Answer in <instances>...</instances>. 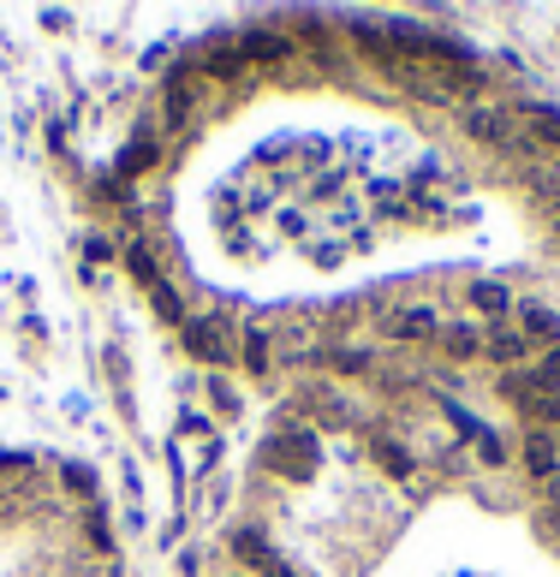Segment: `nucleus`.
<instances>
[{
    "label": "nucleus",
    "instance_id": "nucleus-1",
    "mask_svg": "<svg viewBox=\"0 0 560 577\" xmlns=\"http://www.w3.org/2000/svg\"><path fill=\"white\" fill-rule=\"evenodd\" d=\"M185 346L197 351V358H209V363H220V358H227V346L215 339V328H185Z\"/></svg>",
    "mask_w": 560,
    "mask_h": 577
},
{
    "label": "nucleus",
    "instance_id": "nucleus-2",
    "mask_svg": "<svg viewBox=\"0 0 560 577\" xmlns=\"http://www.w3.org/2000/svg\"><path fill=\"white\" fill-rule=\"evenodd\" d=\"M388 328H394V334H406V339H418V334H430V328H435V316H430V309H400V316H394Z\"/></svg>",
    "mask_w": 560,
    "mask_h": 577
},
{
    "label": "nucleus",
    "instance_id": "nucleus-3",
    "mask_svg": "<svg viewBox=\"0 0 560 577\" xmlns=\"http://www.w3.org/2000/svg\"><path fill=\"white\" fill-rule=\"evenodd\" d=\"M126 269L138 274L143 286H161V280H155V257H150V250H143V244H131V250H126Z\"/></svg>",
    "mask_w": 560,
    "mask_h": 577
},
{
    "label": "nucleus",
    "instance_id": "nucleus-4",
    "mask_svg": "<svg viewBox=\"0 0 560 577\" xmlns=\"http://www.w3.org/2000/svg\"><path fill=\"white\" fill-rule=\"evenodd\" d=\"M525 465L537 470V477H549V470H554V447H549V440H530V458H525Z\"/></svg>",
    "mask_w": 560,
    "mask_h": 577
},
{
    "label": "nucleus",
    "instance_id": "nucleus-5",
    "mask_svg": "<svg viewBox=\"0 0 560 577\" xmlns=\"http://www.w3.org/2000/svg\"><path fill=\"white\" fill-rule=\"evenodd\" d=\"M471 304H483V309H507V292H500V286H471Z\"/></svg>",
    "mask_w": 560,
    "mask_h": 577
},
{
    "label": "nucleus",
    "instance_id": "nucleus-6",
    "mask_svg": "<svg viewBox=\"0 0 560 577\" xmlns=\"http://www.w3.org/2000/svg\"><path fill=\"white\" fill-rule=\"evenodd\" d=\"M150 161H155V150H150V143H143V150H126L120 173H138V167H150Z\"/></svg>",
    "mask_w": 560,
    "mask_h": 577
},
{
    "label": "nucleus",
    "instance_id": "nucleus-7",
    "mask_svg": "<svg viewBox=\"0 0 560 577\" xmlns=\"http://www.w3.org/2000/svg\"><path fill=\"white\" fill-rule=\"evenodd\" d=\"M233 542H239V554H245V559H262V536H257V530H239Z\"/></svg>",
    "mask_w": 560,
    "mask_h": 577
},
{
    "label": "nucleus",
    "instance_id": "nucleus-8",
    "mask_svg": "<svg viewBox=\"0 0 560 577\" xmlns=\"http://www.w3.org/2000/svg\"><path fill=\"white\" fill-rule=\"evenodd\" d=\"M155 309H161V316H168V322H180V298H173L168 286H155Z\"/></svg>",
    "mask_w": 560,
    "mask_h": 577
},
{
    "label": "nucleus",
    "instance_id": "nucleus-9",
    "mask_svg": "<svg viewBox=\"0 0 560 577\" xmlns=\"http://www.w3.org/2000/svg\"><path fill=\"white\" fill-rule=\"evenodd\" d=\"M376 453H381V465H388V470H394V477H406V470H411L400 447H376Z\"/></svg>",
    "mask_w": 560,
    "mask_h": 577
},
{
    "label": "nucleus",
    "instance_id": "nucleus-10",
    "mask_svg": "<svg viewBox=\"0 0 560 577\" xmlns=\"http://www.w3.org/2000/svg\"><path fill=\"white\" fill-rule=\"evenodd\" d=\"M250 54H257V61H274L280 42H274V36H257V42H250Z\"/></svg>",
    "mask_w": 560,
    "mask_h": 577
}]
</instances>
